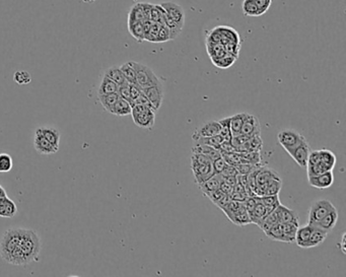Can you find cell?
Returning <instances> with one entry per match:
<instances>
[{
	"instance_id": "obj_49",
	"label": "cell",
	"mask_w": 346,
	"mask_h": 277,
	"mask_svg": "<svg viewBox=\"0 0 346 277\" xmlns=\"http://www.w3.org/2000/svg\"><path fill=\"white\" fill-rule=\"evenodd\" d=\"M255 2L259 7L260 11L262 12V14H265L272 4V0H255Z\"/></svg>"
},
{
	"instance_id": "obj_33",
	"label": "cell",
	"mask_w": 346,
	"mask_h": 277,
	"mask_svg": "<svg viewBox=\"0 0 346 277\" xmlns=\"http://www.w3.org/2000/svg\"><path fill=\"white\" fill-rule=\"evenodd\" d=\"M129 33L138 42H143L146 37V25L145 22H130L128 23Z\"/></svg>"
},
{
	"instance_id": "obj_37",
	"label": "cell",
	"mask_w": 346,
	"mask_h": 277,
	"mask_svg": "<svg viewBox=\"0 0 346 277\" xmlns=\"http://www.w3.org/2000/svg\"><path fill=\"white\" fill-rule=\"evenodd\" d=\"M265 235L271 239L272 241H275V242H282V243H285L284 242V237H283V232H282V225L280 223H278L277 225L273 226L271 229H269Z\"/></svg>"
},
{
	"instance_id": "obj_47",
	"label": "cell",
	"mask_w": 346,
	"mask_h": 277,
	"mask_svg": "<svg viewBox=\"0 0 346 277\" xmlns=\"http://www.w3.org/2000/svg\"><path fill=\"white\" fill-rule=\"evenodd\" d=\"M120 96V98L128 101L131 103V96H130V84L129 82H125L121 86L118 87V92H117Z\"/></svg>"
},
{
	"instance_id": "obj_18",
	"label": "cell",
	"mask_w": 346,
	"mask_h": 277,
	"mask_svg": "<svg viewBox=\"0 0 346 277\" xmlns=\"http://www.w3.org/2000/svg\"><path fill=\"white\" fill-rule=\"evenodd\" d=\"M222 182V177L220 174H214L212 177H210L208 180L203 182L201 185H199L200 191L204 194V196L209 195L213 191L219 189L220 184Z\"/></svg>"
},
{
	"instance_id": "obj_9",
	"label": "cell",
	"mask_w": 346,
	"mask_h": 277,
	"mask_svg": "<svg viewBox=\"0 0 346 277\" xmlns=\"http://www.w3.org/2000/svg\"><path fill=\"white\" fill-rule=\"evenodd\" d=\"M286 151L301 168L307 167L308 157H309V154H310V151H311L310 144L308 143L307 140L304 141L303 143H301L300 145H298L297 147L289 149Z\"/></svg>"
},
{
	"instance_id": "obj_46",
	"label": "cell",
	"mask_w": 346,
	"mask_h": 277,
	"mask_svg": "<svg viewBox=\"0 0 346 277\" xmlns=\"http://www.w3.org/2000/svg\"><path fill=\"white\" fill-rule=\"evenodd\" d=\"M168 41H172L170 30L168 29L167 25L162 23V24H160V27H159L157 43H165V42H168Z\"/></svg>"
},
{
	"instance_id": "obj_11",
	"label": "cell",
	"mask_w": 346,
	"mask_h": 277,
	"mask_svg": "<svg viewBox=\"0 0 346 277\" xmlns=\"http://www.w3.org/2000/svg\"><path fill=\"white\" fill-rule=\"evenodd\" d=\"M161 6L165 9L167 15L172 18L174 21H176L178 24H180L181 26L184 27V24H185V11H184V8L175 3V2H172V1H169V2H162L160 3Z\"/></svg>"
},
{
	"instance_id": "obj_41",
	"label": "cell",
	"mask_w": 346,
	"mask_h": 277,
	"mask_svg": "<svg viewBox=\"0 0 346 277\" xmlns=\"http://www.w3.org/2000/svg\"><path fill=\"white\" fill-rule=\"evenodd\" d=\"M257 199L260 203L264 204L265 206L271 208V209H275L279 204H280V199H279V195H265V196H257Z\"/></svg>"
},
{
	"instance_id": "obj_5",
	"label": "cell",
	"mask_w": 346,
	"mask_h": 277,
	"mask_svg": "<svg viewBox=\"0 0 346 277\" xmlns=\"http://www.w3.org/2000/svg\"><path fill=\"white\" fill-rule=\"evenodd\" d=\"M133 64L136 72L135 84L139 86L141 89H147L150 87L163 84L161 78L155 73V71L150 66L135 61H133Z\"/></svg>"
},
{
	"instance_id": "obj_7",
	"label": "cell",
	"mask_w": 346,
	"mask_h": 277,
	"mask_svg": "<svg viewBox=\"0 0 346 277\" xmlns=\"http://www.w3.org/2000/svg\"><path fill=\"white\" fill-rule=\"evenodd\" d=\"M277 140L285 150H289L297 147L307 139L294 129H282L277 134Z\"/></svg>"
},
{
	"instance_id": "obj_39",
	"label": "cell",
	"mask_w": 346,
	"mask_h": 277,
	"mask_svg": "<svg viewBox=\"0 0 346 277\" xmlns=\"http://www.w3.org/2000/svg\"><path fill=\"white\" fill-rule=\"evenodd\" d=\"M220 124V132L219 135L223 138L224 141H232L233 134L230 131V117H226L223 119L218 120Z\"/></svg>"
},
{
	"instance_id": "obj_48",
	"label": "cell",
	"mask_w": 346,
	"mask_h": 277,
	"mask_svg": "<svg viewBox=\"0 0 346 277\" xmlns=\"http://www.w3.org/2000/svg\"><path fill=\"white\" fill-rule=\"evenodd\" d=\"M226 164H227V162L222 155L217 157L216 159L212 160V167H213L215 174H220Z\"/></svg>"
},
{
	"instance_id": "obj_56",
	"label": "cell",
	"mask_w": 346,
	"mask_h": 277,
	"mask_svg": "<svg viewBox=\"0 0 346 277\" xmlns=\"http://www.w3.org/2000/svg\"><path fill=\"white\" fill-rule=\"evenodd\" d=\"M85 3H94V2H96L97 0H83Z\"/></svg>"
},
{
	"instance_id": "obj_36",
	"label": "cell",
	"mask_w": 346,
	"mask_h": 277,
	"mask_svg": "<svg viewBox=\"0 0 346 277\" xmlns=\"http://www.w3.org/2000/svg\"><path fill=\"white\" fill-rule=\"evenodd\" d=\"M246 114L247 113H238L234 116H230V131L233 136L240 134Z\"/></svg>"
},
{
	"instance_id": "obj_30",
	"label": "cell",
	"mask_w": 346,
	"mask_h": 277,
	"mask_svg": "<svg viewBox=\"0 0 346 277\" xmlns=\"http://www.w3.org/2000/svg\"><path fill=\"white\" fill-rule=\"evenodd\" d=\"M120 96L118 93H113V94H109V95H104V96H98L99 102L101 103V105L103 106V108L109 112L110 114L112 113V110L115 106V104L117 103V101L119 100Z\"/></svg>"
},
{
	"instance_id": "obj_22",
	"label": "cell",
	"mask_w": 346,
	"mask_h": 277,
	"mask_svg": "<svg viewBox=\"0 0 346 277\" xmlns=\"http://www.w3.org/2000/svg\"><path fill=\"white\" fill-rule=\"evenodd\" d=\"M319 163L323 167V169L326 172L332 171L336 163V156L329 149H320L319 150Z\"/></svg>"
},
{
	"instance_id": "obj_1",
	"label": "cell",
	"mask_w": 346,
	"mask_h": 277,
	"mask_svg": "<svg viewBox=\"0 0 346 277\" xmlns=\"http://www.w3.org/2000/svg\"><path fill=\"white\" fill-rule=\"evenodd\" d=\"M42 250V241L36 231L20 229V237L16 250L10 257L8 264L25 266L37 262Z\"/></svg>"
},
{
	"instance_id": "obj_55",
	"label": "cell",
	"mask_w": 346,
	"mask_h": 277,
	"mask_svg": "<svg viewBox=\"0 0 346 277\" xmlns=\"http://www.w3.org/2000/svg\"><path fill=\"white\" fill-rule=\"evenodd\" d=\"M5 195H7V193H6V191H5V189L0 185V197H2V196H5Z\"/></svg>"
},
{
	"instance_id": "obj_10",
	"label": "cell",
	"mask_w": 346,
	"mask_h": 277,
	"mask_svg": "<svg viewBox=\"0 0 346 277\" xmlns=\"http://www.w3.org/2000/svg\"><path fill=\"white\" fill-rule=\"evenodd\" d=\"M241 134L246 135L248 137H252L255 135L261 134V126L260 122L257 116L253 114H246V117L244 119L242 128H241Z\"/></svg>"
},
{
	"instance_id": "obj_44",
	"label": "cell",
	"mask_w": 346,
	"mask_h": 277,
	"mask_svg": "<svg viewBox=\"0 0 346 277\" xmlns=\"http://www.w3.org/2000/svg\"><path fill=\"white\" fill-rule=\"evenodd\" d=\"M13 80L15 84L19 86L28 85L32 81V76L25 70H18V71H15L13 74Z\"/></svg>"
},
{
	"instance_id": "obj_28",
	"label": "cell",
	"mask_w": 346,
	"mask_h": 277,
	"mask_svg": "<svg viewBox=\"0 0 346 277\" xmlns=\"http://www.w3.org/2000/svg\"><path fill=\"white\" fill-rule=\"evenodd\" d=\"M131 111H132V106H131L130 102H128V101H126L122 98H119V100L115 104L111 114H113L115 116L122 117V116L131 115Z\"/></svg>"
},
{
	"instance_id": "obj_31",
	"label": "cell",
	"mask_w": 346,
	"mask_h": 277,
	"mask_svg": "<svg viewBox=\"0 0 346 277\" xmlns=\"http://www.w3.org/2000/svg\"><path fill=\"white\" fill-rule=\"evenodd\" d=\"M104 76L110 78L111 80H113L115 84H117L118 86H121L125 82H127V80L125 79L121 69H120V66H111L109 67L105 73H104Z\"/></svg>"
},
{
	"instance_id": "obj_54",
	"label": "cell",
	"mask_w": 346,
	"mask_h": 277,
	"mask_svg": "<svg viewBox=\"0 0 346 277\" xmlns=\"http://www.w3.org/2000/svg\"><path fill=\"white\" fill-rule=\"evenodd\" d=\"M345 236H346V233H343L342 234V237H341V241H340V243L338 244V248L340 249V251L345 255L346 254V250H345Z\"/></svg>"
},
{
	"instance_id": "obj_12",
	"label": "cell",
	"mask_w": 346,
	"mask_h": 277,
	"mask_svg": "<svg viewBox=\"0 0 346 277\" xmlns=\"http://www.w3.org/2000/svg\"><path fill=\"white\" fill-rule=\"evenodd\" d=\"M308 181H309V184L312 187H314L316 189L324 190V189L330 188L333 185L334 175H333L332 171H327V172H324L320 175L309 177Z\"/></svg>"
},
{
	"instance_id": "obj_38",
	"label": "cell",
	"mask_w": 346,
	"mask_h": 277,
	"mask_svg": "<svg viewBox=\"0 0 346 277\" xmlns=\"http://www.w3.org/2000/svg\"><path fill=\"white\" fill-rule=\"evenodd\" d=\"M236 59H237V56H234L232 54H225L219 58H216L215 59H211L213 64L218 67V68H228L230 67L235 62H236Z\"/></svg>"
},
{
	"instance_id": "obj_53",
	"label": "cell",
	"mask_w": 346,
	"mask_h": 277,
	"mask_svg": "<svg viewBox=\"0 0 346 277\" xmlns=\"http://www.w3.org/2000/svg\"><path fill=\"white\" fill-rule=\"evenodd\" d=\"M222 181L225 182L226 184L230 185L232 187H234L237 184V178L236 177H222Z\"/></svg>"
},
{
	"instance_id": "obj_51",
	"label": "cell",
	"mask_w": 346,
	"mask_h": 277,
	"mask_svg": "<svg viewBox=\"0 0 346 277\" xmlns=\"http://www.w3.org/2000/svg\"><path fill=\"white\" fill-rule=\"evenodd\" d=\"M142 89L137 86L136 84H130V96H131V101L142 95Z\"/></svg>"
},
{
	"instance_id": "obj_29",
	"label": "cell",
	"mask_w": 346,
	"mask_h": 277,
	"mask_svg": "<svg viewBox=\"0 0 346 277\" xmlns=\"http://www.w3.org/2000/svg\"><path fill=\"white\" fill-rule=\"evenodd\" d=\"M118 87L119 86L117 84H115L113 80H111L110 78H108L106 76H103L101 84L99 86V89H98V96H104V95L117 93Z\"/></svg>"
},
{
	"instance_id": "obj_2",
	"label": "cell",
	"mask_w": 346,
	"mask_h": 277,
	"mask_svg": "<svg viewBox=\"0 0 346 277\" xmlns=\"http://www.w3.org/2000/svg\"><path fill=\"white\" fill-rule=\"evenodd\" d=\"M191 169L197 186L201 185L215 174L212 167V160L200 153H192Z\"/></svg>"
},
{
	"instance_id": "obj_40",
	"label": "cell",
	"mask_w": 346,
	"mask_h": 277,
	"mask_svg": "<svg viewBox=\"0 0 346 277\" xmlns=\"http://www.w3.org/2000/svg\"><path fill=\"white\" fill-rule=\"evenodd\" d=\"M279 223L278 220V217H277V213L275 211V209H273L264 219L263 221L261 223V225L259 226V228L264 232L266 233L269 229H271L273 226L277 225Z\"/></svg>"
},
{
	"instance_id": "obj_50",
	"label": "cell",
	"mask_w": 346,
	"mask_h": 277,
	"mask_svg": "<svg viewBox=\"0 0 346 277\" xmlns=\"http://www.w3.org/2000/svg\"><path fill=\"white\" fill-rule=\"evenodd\" d=\"M220 175H221L222 177H236V176L238 175V172H237L235 165L228 164V163H227V164L224 167V169L222 170V172L220 173Z\"/></svg>"
},
{
	"instance_id": "obj_43",
	"label": "cell",
	"mask_w": 346,
	"mask_h": 277,
	"mask_svg": "<svg viewBox=\"0 0 346 277\" xmlns=\"http://www.w3.org/2000/svg\"><path fill=\"white\" fill-rule=\"evenodd\" d=\"M12 157L5 152L0 153V173H8L12 170Z\"/></svg>"
},
{
	"instance_id": "obj_24",
	"label": "cell",
	"mask_w": 346,
	"mask_h": 277,
	"mask_svg": "<svg viewBox=\"0 0 346 277\" xmlns=\"http://www.w3.org/2000/svg\"><path fill=\"white\" fill-rule=\"evenodd\" d=\"M192 153H200L203 154L207 157H209L211 160L216 159L217 157L221 156V152L218 148L215 147H211L208 146L206 144H202V143H197L193 148H192Z\"/></svg>"
},
{
	"instance_id": "obj_15",
	"label": "cell",
	"mask_w": 346,
	"mask_h": 277,
	"mask_svg": "<svg viewBox=\"0 0 346 277\" xmlns=\"http://www.w3.org/2000/svg\"><path fill=\"white\" fill-rule=\"evenodd\" d=\"M34 146H35V149L39 153L44 154V155L54 154V153H56L59 150V147H57L54 144H52L49 140H47L43 135L38 133L37 131H35Z\"/></svg>"
},
{
	"instance_id": "obj_16",
	"label": "cell",
	"mask_w": 346,
	"mask_h": 277,
	"mask_svg": "<svg viewBox=\"0 0 346 277\" xmlns=\"http://www.w3.org/2000/svg\"><path fill=\"white\" fill-rule=\"evenodd\" d=\"M275 211L277 213V217L280 224H286V223L299 224V214L294 209H291L280 203L275 208Z\"/></svg>"
},
{
	"instance_id": "obj_52",
	"label": "cell",
	"mask_w": 346,
	"mask_h": 277,
	"mask_svg": "<svg viewBox=\"0 0 346 277\" xmlns=\"http://www.w3.org/2000/svg\"><path fill=\"white\" fill-rule=\"evenodd\" d=\"M130 104H131L132 107H133V106H137V105H150V106H152L151 103H150V101L148 100V98H147L143 94L140 95L139 97H137L136 99L132 100ZM152 107H153V106H152Z\"/></svg>"
},
{
	"instance_id": "obj_20",
	"label": "cell",
	"mask_w": 346,
	"mask_h": 277,
	"mask_svg": "<svg viewBox=\"0 0 346 277\" xmlns=\"http://www.w3.org/2000/svg\"><path fill=\"white\" fill-rule=\"evenodd\" d=\"M329 233L325 232L323 230L317 229V228H313L311 236L305 246V249H311V248H315L320 246L321 244H323L325 242V240L327 239Z\"/></svg>"
},
{
	"instance_id": "obj_17",
	"label": "cell",
	"mask_w": 346,
	"mask_h": 277,
	"mask_svg": "<svg viewBox=\"0 0 346 277\" xmlns=\"http://www.w3.org/2000/svg\"><path fill=\"white\" fill-rule=\"evenodd\" d=\"M17 213V207L15 203L7 196L0 197V216L11 218Z\"/></svg>"
},
{
	"instance_id": "obj_25",
	"label": "cell",
	"mask_w": 346,
	"mask_h": 277,
	"mask_svg": "<svg viewBox=\"0 0 346 277\" xmlns=\"http://www.w3.org/2000/svg\"><path fill=\"white\" fill-rule=\"evenodd\" d=\"M228 219L234 223L235 225L239 227H245L248 226L249 224H252L251 217L249 212L245 209V207L242 205L238 210H236L229 217Z\"/></svg>"
},
{
	"instance_id": "obj_32",
	"label": "cell",
	"mask_w": 346,
	"mask_h": 277,
	"mask_svg": "<svg viewBox=\"0 0 346 277\" xmlns=\"http://www.w3.org/2000/svg\"><path fill=\"white\" fill-rule=\"evenodd\" d=\"M281 225H282L284 242L286 244L294 243L295 240H296V235H297V231H298V228H299V224L286 223V224H281Z\"/></svg>"
},
{
	"instance_id": "obj_45",
	"label": "cell",
	"mask_w": 346,
	"mask_h": 277,
	"mask_svg": "<svg viewBox=\"0 0 346 277\" xmlns=\"http://www.w3.org/2000/svg\"><path fill=\"white\" fill-rule=\"evenodd\" d=\"M224 140L223 138L218 134V135H215V136H210V137H201V138H198L196 140L197 143H202V144H206L208 146H211V147H215V148H218L219 149V146L220 144L223 142Z\"/></svg>"
},
{
	"instance_id": "obj_21",
	"label": "cell",
	"mask_w": 346,
	"mask_h": 277,
	"mask_svg": "<svg viewBox=\"0 0 346 277\" xmlns=\"http://www.w3.org/2000/svg\"><path fill=\"white\" fill-rule=\"evenodd\" d=\"M258 200V199H257ZM273 209L265 206L264 204L260 203L259 201L257 202L254 210L250 213V217H251V221L252 224L257 225L258 227L261 225V223L263 221V219L272 211Z\"/></svg>"
},
{
	"instance_id": "obj_8",
	"label": "cell",
	"mask_w": 346,
	"mask_h": 277,
	"mask_svg": "<svg viewBox=\"0 0 346 277\" xmlns=\"http://www.w3.org/2000/svg\"><path fill=\"white\" fill-rule=\"evenodd\" d=\"M142 93L148 98L151 105L156 111H158L162 107L165 97V90L163 84L142 89Z\"/></svg>"
},
{
	"instance_id": "obj_6",
	"label": "cell",
	"mask_w": 346,
	"mask_h": 277,
	"mask_svg": "<svg viewBox=\"0 0 346 277\" xmlns=\"http://www.w3.org/2000/svg\"><path fill=\"white\" fill-rule=\"evenodd\" d=\"M336 207L332 204L331 201L327 199H319L312 203L309 209L308 215V224H313L322 219L326 214H328L331 210L335 209Z\"/></svg>"
},
{
	"instance_id": "obj_27",
	"label": "cell",
	"mask_w": 346,
	"mask_h": 277,
	"mask_svg": "<svg viewBox=\"0 0 346 277\" xmlns=\"http://www.w3.org/2000/svg\"><path fill=\"white\" fill-rule=\"evenodd\" d=\"M312 230H313V228L310 225H308V224L303 226V227L299 226L295 242L297 243V245L300 248L305 249V246H306V244H307V242H308V240H309V238L311 236Z\"/></svg>"
},
{
	"instance_id": "obj_26",
	"label": "cell",
	"mask_w": 346,
	"mask_h": 277,
	"mask_svg": "<svg viewBox=\"0 0 346 277\" xmlns=\"http://www.w3.org/2000/svg\"><path fill=\"white\" fill-rule=\"evenodd\" d=\"M148 21V16L143 9L142 3H137L132 6L128 15V23L130 22H146Z\"/></svg>"
},
{
	"instance_id": "obj_4",
	"label": "cell",
	"mask_w": 346,
	"mask_h": 277,
	"mask_svg": "<svg viewBox=\"0 0 346 277\" xmlns=\"http://www.w3.org/2000/svg\"><path fill=\"white\" fill-rule=\"evenodd\" d=\"M20 237V229H10L4 232L0 240V256L8 263L10 257L17 248Z\"/></svg>"
},
{
	"instance_id": "obj_35",
	"label": "cell",
	"mask_w": 346,
	"mask_h": 277,
	"mask_svg": "<svg viewBox=\"0 0 346 277\" xmlns=\"http://www.w3.org/2000/svg\"><path fill=\"white\" fill-rule=\"evenodd\" d=\"M120 69L125 77V79L127 80V82L129 84H135V79H136V72H135V68H134V64L133 61H128L124 64H122L120 66Z\"/></svg>"
},
{
	"instance_id": "obj_34",
	"label": "cell",
	"mask_w": 346,
	"mask_h": 277,
	"mask_svg": "<svg viewBox=\"0 0 346 277\" xmlns=\"http://www.w3.org/2000/svg\"><path fill=\"white\" fill-rule=\"evenodd\" d=\"M242 10H243V13L247 16L257 17V16L263 15L259 7L257 6L255 0H244L242 4Z\"/></svg>"
},
{
	"instance_id": "obj_42",
	"label": "cell",
	"mask_w": 346,
	"mask_h": 277,
	"mask_svg": "<svg viewBox=\"0 0 346 277\" xmlns=\"http://www.w3.org/2000/svg\"><path fill=\"white\" fill-rule=\"evenodd\" d=\"M262 165H258V163H253V162H240L235 164V168L238 172V174L242 175H248L256 170H258Z\"/></svg>"
},
{
	"instance_id": "obj_23",
	"label": "cell",
	"mask_w": 346,
	"mask_h": 277,
	"mask_svg": "<svg viewBox=\"0 0 346 277\" xmlns=\"http://www.w3.org/2000/svg\"><path fill=\"white\" fill-rule=\"evenodd\" d=\"M36 131L38 133H40L41 135H43L47 140H49L52 144H54L55 146L59 147V143H60V131L55 128V127H49V126H43V127H38L36 129Z\"/></svg>"
},
{
	"instance_id": "obj_13",
	"label": "cell",
	"mask_w": 346,
	"mask_h": 277,
	"mask_svg": "<svg viewBox=\"0 0 346 277\" xmlns=\"http://www.w3.org/2000/svg\"><path fill=\"white\" fill-rule=\"evenodd\" d=\"M338 218H339V214H338L337 209L335 208V209L331 210L328 214H326L322 219H320L319 221L310 224V226L312 228H317V229H320V230H323L325 232L330 233L335 228V226L338 221Z\"/></svg>"
},
{
	"instance_id": "obj_19",
	"label": "cell",
	"mask_w": 346,
	"mask_h": 277,
	"mask_svg": "<svg viewBox=\"0 0 346 277\" xmlns=\"http://www.w3.org/2000/svg\"><path fill=\"white\" fill-rule=\"evenodd\" d=\"M273 179L281 180L279 175L274 170H271V169L266 168V167H260L256 171L255 181H256L257 185L264 184V183H266V182H268L270 180H273Z\"/></svg>"
},
{
	"instance_id": "obj_14",
	"label": "cell",
	"mask_w": 346,
	"mask_h": 277,
	"mask_svg": "<svg viewBox=\"0 0 346 277\" xmlns=\"http://www.w3.org/2000/svg\"><path fill=\"white\" fill-rule=\"evenodd\" d=\"M220 132V124L218 121H208L201 125L192 135L195 141L201 137H210L218 135Z\"/></svg>"
},
{
	"instance_id": "obj_3",
	"label": "cell",
	"mask_w": 346,
	"mask_h": 277,
	"mask_svg": "<svg viewBox=\"0 0 346 277\" xmlns=\"http://www.w3.org/2000/svg\"><path fill=\"white\" fill-rule=\"evenodd\" d=\"M131 116L136 126L152 130L156 123V110L150 105H137L132 107Z\"/></svg>"
}]
</instances>
